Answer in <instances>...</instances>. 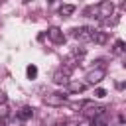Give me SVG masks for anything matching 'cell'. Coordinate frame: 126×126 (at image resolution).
<instances>
[{
    "label": "cell",
    "instance_id": "cell-1",
    "mask_svg": "<svg viewBox=\"0 0 126 126\" xmlns=\"http://www.w3.org/2000/svg\"><path fill=\"white\" fill-rule=\"evenodd\" d=\"M112 12H114V4L110 0H102L100 4L87 8L85 10V16H91V18H96V20H102L104 22V20H108L112 16Z\"/></svg>",
    "mask_w": 126,
    "mask_h": 126
},
{
    "label": "cell",
    "instance_id": "cell-2",
    "mask_svg": "<svg viewBox=\"0 0 126 126\" xmlns=\"http://www.w3.org/2000/svg\"><path fill=\"white\" fill-rule=\"evenodd\" d=\"M106 110H108V106H104V104H94V102H91V100H85L83 106H81V112H83V116H87V118H94V116L106 114Z\"/></svg>",
    "mask_w": 126,
    "mask_h": 126
},
{
    "label": "cell",
    "instance_id": "cell-3",
    "mask_svg": "<svg viewBox=\"0 0 126 126\" xmlns=\"http://www.w3.org/2000/svg\"><path fill=\"white\" fill-rule=\"evenodd\" d=\"M85 53H87V51H85V47H75V49L65 57L63 65H65V67H69V69H75V67L81 63V59L85 57Z\"/></svg>",
    "mask_w": 126,
    "mask_h": 126
},
{
    "label": "cell",
    "instance_id": "cell-4",
    "mask_svg": "<svg viewBox=\"0 0 126 126\" xmlns=\"http://www.w3.org/2000/svg\"><path fill=\"white\" fill-rule=\"evenodd\" d=\"M71 73H73V69H69V67H59V69H55L53 71V77H51V81L55 83V85H67V81H69V77H71Z\"/></svg>",
    "mask_w": 126,
    "mask_h": 126
},
{
    "label": "cell",
    "instance_id": "cell-5",
    "mask_svg": "<svg viewBox=\"0 0 126 126\" xmlns=\"http://www.w3.org/2000/svg\"><path fill=\"white\" fill-rule=\"evenodd\" d=\"M104 77H106V69H104V67L91 69V71L87 73V85H98Z\"/></svg>",
    "mask_w": 126,
    "mask_h": 126
},
{
    "label": "cell",
    "instance_id": "cell-6",
    "mask_svg": "<svg viewBox=\"0 0 126 126\" xmlns=\"http://www.w3.org/2000/svg\"><path fill=\"white\" fill-rule=\"evenodd\" d=\"M65 100H67V94H63V93H49L43 96V102L47 106H63Z\"/></svg>",
    "mask_w": 126,
    "mask_h": 126
},
{
    "label": "cell",
    "instance_id": "cell-7",
    "mask_svg": "<svg viewBox=\"0 0 126 126\" xmlns=\"http://www.w3.org/2000/svg\"><path fill=\"white\" fill-rule=\"evenodd\" d=\"M47 37L55 43V45H61V43H65V33L57 28V26H51L49 30H47Z\"/></svg>",
    "mask_w": 126,
    "mask_h": 126
},
{
    "label": "cell",
    "instance_id": "cell-8",
    "mask_svg": "<svg viewBox=\"0 0 126 126\" xmlns=\"http://www.w3.org/2000/svg\"><path fill=\"white\" fill-rule=\"evenodd\" d=\"M91 33H93V28H87V26L73 30V37L79 41H91Z\"/></svg>",
    "mask_w": 126,
    "mask_h": 126
},
{
    "label": "cell",
    "instance_id": "cell-9",
    "mask_svg": "<svg viewBox=\"0 0 126 126\" xmlns=\"http://www.w3.org/2000/svg\"><path fill=\"white\" fill-rule=\"evenodd\" d=\"M91 41H94V43H98V45H104V43L108 41V33H106V32H100V30H94V28H93Z\"/></svg>",
    "mask_w": 126,
    "mask_h": 126
},
{
    "label": "cell",
    "instance_id": "cell-10",
    "mask_svg": "<svg viewBox=\"0 0 126 126\" xmlns=\"http://www.w3.org/2000/svg\"><path fill=\"white\" fill-rule=\"evenodd\" d=\"M67 93H83L87 83H81V81H67Z\"/></svg>",
    "mask_w": 126,
    "mask_h": 126
},
{
    "label": "cell",
    "instance_id": "cell-11",
    "mask_svg": "<svg viewBox=\"0 0 126 126\" xmlns=\"http://www.w3.org/2000/svg\"><path fill=\"white\" fill-rule=\"evenodd\" d=\"M33 116V108L32 106H22L18 112H16V118L20 120V122H24V120H28V118H32Z\"/></svg>",
    "mask_w": 126,
    "mask_h": 126
},
{
    "label": "cell",
    "instance_id": "cell-12",
    "mask_svg": "<svg viewBox=\"0 0 126 126\" xmlns=\"http://www.w3.org/2000/svg\"><path fill=\"white\" fill-rule=\"evenodd\" d=\"M59 14H61L63 18H69V16L75 14V6H73V4H63V6L59 8Z\"/></svg>",
    "mask_w": 126,
    "mask_h": 126
},
{
    "label": "cell",
    "instance_id": "cell-13",
    "mask_svg": "<svg viewBox=\"0 0 126 126\" xmlns=\"http://www.w3.org/2000/svg\"><path fill=\"white\" fill-rule=\"evenodd\" d=\"M108 124V118H106V114H100V116H94V118H91V124L89 126H106Z\"/></svg>",
    "mask_w": 126,
    "mask_h": 126
},
{
    "label": "cell",
    "instance_id": "cell-14",
    "mask_svg": "<svg viewBox=\"0 0 126 126\" xmlns=\"http://www.w3.org/2000/svg\"><path fill=\"white\" fill-rule=\"evenodd\" d=\"M122 51H124V41H122V39H118V41L114 43V47H112V53H114V55H118V53H122Z\"/></svg>",
    "mask_w": 126,
    "mask_h": 126
},
{
    "label": "cell",
    "instance_id": "cell-15",
    "mask_svg": "<svg viewBox=\"0 0 126 126\" xmlns=\"http://www.w3.org/2000/svg\"><path fill=\"white\" fill-rule=\"evenodd\" d=\"M26 73H28V77H30V79H35V75H37V67H35V65H28Z\"/></svg>",
    "mask_w": 126,
    "mask_h": 126
},
{
    "label": "cell",
    "instance_id": "cell-16",
    "mask_svg": "<svg viewBox=\"0 0 126 126\" xmlns=\"http://www.w3.org/2000/svg\"><path fill=\"white\" fill-rule=\"evenodd\" d=\"M57 126H79V122H77V120H63V122H59Z\"/></svg>",
    "mask_w": 126,
    "mask_h": 126
},
{
    "label": "cell",
    "instance_id": "cell-17",
    "mask_svg": "<svg viewBox=\"0 0 126 126\" xmlns=\"http://www.w3.org/2000/svg\"><path fill=\"white\" fill-rule=\"evenodd\" d=\"M83 102H85V100H79V102H71L69 106H71L73 110H77V112H79V110H81V106H83Z\"/></svg>",
    "mask_w": 126,
    "mask_h": 126
},
{
    "label": "cell",
    "instance_id": "cell-18",
    "mask_svg": "<svg viewBox=\"0 0 126 126\" xmlns=\"http://www.w3.org/2000/svg\"><path fill=\"white\" fill-rule=\"evenodd\" d=\"M94 94H96L98 98H104V96H106V91H104V89H96V91H94Z\"/></svg>",
    "mask_w": 126,
    "mask_h": 126
},
{
    "label": "cell",
    "instance_id": "cell-19",
    "mask_svg": "<svg viewBox=\"0 0 126 126\" xmlns=\"http://www.w3.org/2000/svg\"><path fill=\"white\" fill-rule=\"evenodd\" d=\"M6 100H8V96H6V93L0 89V106H2V104H6Z\"/></svg>",
    "mask_w": 126,
    "mask_h": 126
},
{
    "label": "cell",
    "instance_id": "cell-20",
    "mask_svg": "<svg viewBox=\"0 0 126 126\" xmlns=\"http://www.w3.org/2000/svg\"><path fill=\"white\" fill-rule=\"evenodd\" d=\"M118 126H124V116H122V114L118 116Z\"/></svg>",
    "mask_w": 126,
    "mask_h": 126
},
{
    "label": "cell",
    "instance_id": "cell-21",
    "mask_svg": "<svg viewBox=\"0 0 126 126\" xmlns=\"http://www.w3.org/2000/svg\"><path fill=\"white\" fill-rule=\"evenodd\" d=\"M47 2H53V0H47Z\"/></svg>",
    "mask_w": 126,
    "mask_h": 126
},
{
    "label": "cell",
    "instance_id": "cell-22",
    "mask_svg": "<svg viewBox=\"0 0 126 126\" xmlns=\"http://www.w3.org/2000/svg\"><path fill=\"white\" fill-rule=\"evenodd\" d=\"M0 126H2V124H0Z\"/></svg>",
    "mask_w": 126,
    "mask_h": 126
}]
</instances>
